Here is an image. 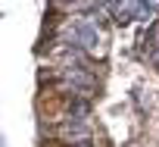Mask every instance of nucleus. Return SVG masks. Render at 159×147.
<instances>
[{"mask_svg":"<svg viewBox=\"0 0 159 147\" xmlns=\"http://www.w3.org/2000/svg\"><path fill=\"white\" fill-rule=\"evenodd\" d=\"M66 44L69 47H81V50H88V53H100L103 56V31L97 28V22L94 19H72L69 22V28H66Z\"/></svg>","mask_w":159,"mask_h":147,"instance_id":"nucleus-1","label":"nucleus"}]
</instances>
